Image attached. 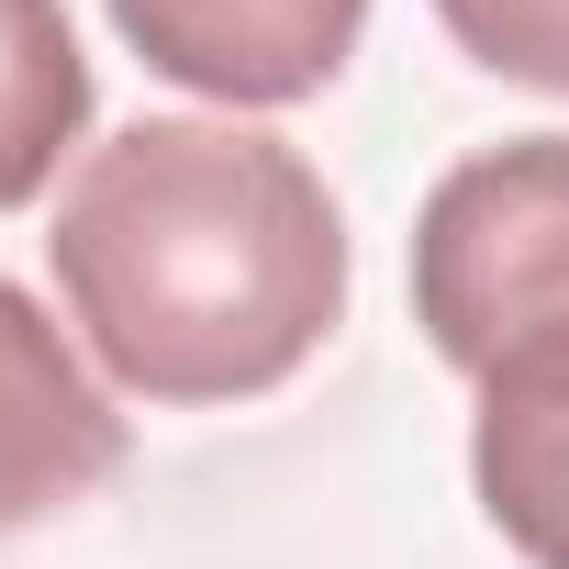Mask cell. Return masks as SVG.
<instances>
[{
    "label": "cell",
    "mask_w": 569,
    "mask_h": 569,
    "mask_svg": "<svg viewBox=\"0 0 569 569\" xmlns=\"http://www.w3.org/2000/svg\"><path fill=\"white\" fill-rule=\"evenodd\" d=\"M57 302L112 391L201 413L302 380L347 325V212L302 146L146 112L79 157L46 223Z\"/></svg>",
    "instance_id": "1"
},
{
    "label": "cell",
    "mask_w": 569,
    "mask_h": 569,
    "mask_svg": "<svg viewBox=\"0 0 569 569\" xmlns=\"http://www.w3.org/2000/svg\"><path fill=\"white\" fill-rule=\"evenodd\" d=\"M413 325L458 380L569 325V134H502L425 190Z\"/></svg>",
    "instance_id": "2"
},
{
    "label": "cell",
    "mask_w": 569,
    "mask_h": 569,
    "mask_svg": "<svg viewBox=\"0 0 569 569\" xmlns=\"http://www.w3.org/2000/svg\"><path fill=\"white\" fill-rule=\"evenodd\" d=\"M112 34L223 112H291L358 57L369 0H112Z\"/></svg>",
    "instance_id": "3"
},
{
    "label": "cell",
    "mask_w": 569,
    "mask_h": 569,
    "mask_svg": "<svg viewBox=\"0 0 569 569\" xmlns=\"http://www.w3.org/2000/svg\"><path fill=\"white\" fill-rule=\"evenodd\" d=\"M123 469V413L90 380V358L57 336V313L0 279V536H23L101 491Z\"/></svg>",
    "instance_id": "4"
},
{
    "label": "cell",
    "mask_w": 569,
    "mask_h": 569,
    "mask_svg": "<svg viewBox=\"0 0 569 569\" xmlns=\"http://www.w3.org/2000/svg\"><path fill=\"white\" fill-rule=\"evenodd\" d=\"M469 491L525 569H569V325L469 380Z\"/></svg>",
    "instance_id": "5"
},
{
    "label": "cell",
    "mask_w": 569,
    "mask_h": 569,
    "mask_svg": "<svg viewBox=\"0 0 569 569\" xmlns=\"http://www.w3.org/2000/svg\"><path fill=\"white\" fill-rule=\"evenodd\" d=\"M90 123V57L68 0H0V212H23Z\"/></svg>",
    "instance_id": "6"
},
{
    "label": "cell",
    "mask_w": 569,
    "mask_h": 569,
    "mask_svg": "<svg viewBox=\"0 0 569 569\" xmlns=\"http://www.w3.org/2000/svg\"><path fill=\"white\" fill-rule=\"evenodd\" d=\"M436 23L458 34L469 68L569 101V0H436Z\"/></svg>",
    "instance_id": "7"
}]
</instances>
